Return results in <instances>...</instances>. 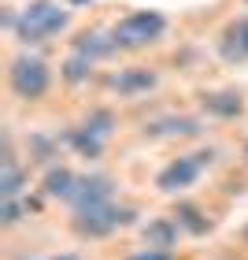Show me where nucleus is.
Segmentation results:
<instances>
[{"label": "nucleus", "instance_id": "f257e3e1", "mask_svg": "<svg viewBox=\"0 0 248 260\" xmlns=\"http://www.w3.org/2000/svg\"><path fill=\"white\" fill-rule=\"evenodd\" d=\"M70 26V8L60 4V0H30L26 8L19 11V22H15V41L33 49V45H45L52 38Z\"/></svg>", "mask_w": 248, "mask_h": 260}, {"label": "nucleus", "instance_id": "f03ea898", "mask_svg": "<svg viewBox=\"0 0 248 260\" xmlns=\"http://www.w3.org/2000/svg\"><path fill=\"white\" fill-rule=\"evenodd\" d=\"M111 34H115L119 52H141V49L156 45L163 34H167V15H163V11H152V8H137V11H130V15H122L115 22Z\"/></svg>", "mask_w": 248, "mask_h": 260}, {"label": "nucleus", "instance_id": "7ed1b4c3", "mask_svg": "<svg viewBox=\"0 0 248 260\" xmlns=\"http://www.w3.org/2000/svg\"><path fill=\"white\" fill-rule=\"evenodd\" d=\"M8 89L15 93L19 101H41L45 93L52 89V67L49 60H41V56H33V52H19V56H11V63H8Z\"/></svg>", "mask_w": 248, "mask_h": 260}, {"label": "nucleus", "instance_id": "20e7f679", "mask_svg": "<svg viewBox=\"0 0 248 260\" xmlns=\"http://www.w3.org/2000/svg\"><path fill=\"white\" fill-rule=\"evenodd\" d=\"M134 219H137V212L130 208V205H115V201H108V205L74 212V219H70V231H74L78 238H86V242H100V238H111L115 231L130 227Z\"/></svg>", "mask_w": 248, "mask_h": 260}, {"label": "nucleus", "instance_id": "39448f33", "mask_svg": "<svg viewBox=\"0 0 248 260\" xmlns=\"http://www.w3.org/2000/svg\"><path fill=\"white\" fill-rule=\"evenodd\" d=\"M211 160H215V149H204V152H196V156H178V160H171L167 168L156 175V190H163V193H182V190H189Z\"/></svg>", "mask_w": 248, "mask_h": 260}, {"label": "nucleus", "instance_id": "423d86ee", "mask_svg": "<svg viewBox=\"0 0 248 260\" xmlns=\"http://www.w3.org/2000/svg\"><path fill=\"white\" fill-rule=\"evenodd\" d=\"M115 201V179L104 171H89V175H78L74 182V193H70V212H81V208H97V205H108Z\"/></svg>", "mask_w": 248, "mask_h": 260}, {"label": "nucleus", "instance_id": "0eeeda50", "mask_svg": "<svg viewBox=\"0 0 248 260\" xmlns=\"http://www.w3.org/2000/svg\"><path fill=\"white\" fill-rule=\"evenodd\" d=\"M70 52H81V56H89L93 63H100V60H111V56H119V45H115L111 26H89V30L74 34V41H70Z\"/></svg>", "mask_w": 248, "mask_h": 260}, {"label": "nucleus", "instance_id": "6e6552de", "mask_svg": "<svg viewBox=\"0 0 248 260\" xmlns=\"http://www.w3.org/2000/svg\"><path fill=\"white\" fill-rule=\"evenodd\" d=\"M156 82H159V75L152 67L134 63V67H122L119 75H111L108 78V89L119 93V97H145V93L156 89Z\"/></svg>", "mask_w": 248, "mask_h": 260}, {"label": "nucleus", "instance_id": "1a4fd4ad", "mask_svg": "<svg viewBox=\"0 0 248 260\" xmlns=\"http://www.w3.org/2000/svg\"><path fill=\"white\" fill-rule=\"evenodd\" d=\"M200 108L211 119H237L244 115V93L241 89H204L200 93Z\"/></svg>", "mask_w": 248, "mask_h": 260}, {"label": "nucleus", "instance_id": "9d476101", "mask_svg": "<svg viewBox=\"0 0 248 260\" xmlns=\"http://www.w3.org/2000/svg\"><path fill=\"white\" fill-rule=\"evenodd\" d=\"M204 123L196 115H159V119L145 123V138H196Z\"/></svg>", "mask_w": 248, "mask_h": 260}, {"label": "nucleus", "instance_id": "9b49d317", "mask_svg": "<svg viewBox=\"0 0 248 260\" xmlns=\"http://www.w3.org/2000/svg\"><path fill=\"white\" fill-rule=\"evenodd\" d=\"M60 141H63L70 152H78L81 160H100V156H104V145H108L104 138H97L93 130H86L81 123H78V126H67Z\"/></svg>", "mask_w": 248, "mask_h": 260}, {"label": "nucleus", "instance_id": "f8f14e48", "mask_svg": "<svg viewBox=\"0 0 248 260\" xmlns=\"http://www.w3.org/2000/svg\"><path fill=\"white\" fill-rule=\"evenodd\" d=\"M178 219L174 216H159V219H148L145 223V231H141V238H145L148 249H174V242H178Z\"/></svg>", "mask_w": 248, "mask_h": 260}, {"label": "nucleus", "instance_id": "ddd939ff", "mask_svg": "<svg viewBox=\"0 0 248 260\" xmlns=\"http://www.w3.org/2000/svg\"><path fill=\"white\" fill-rule=\"evenodd\" d=\"M171 216L178 219V227L185 234H193V238H204V234H211V227H215V223L208 219V212L200 208V205H193V201H178Z\"/></svg>", "mask_w": 248, "mask_h": 260}, {"label": "nucleus", "instance_id": "4468645a", "mask_svg": "<svg viewBox=\"0 0 248 260\" xmlns=\"http://www.w3.org/2000/svg\"><path fill=\"white\" fill-rule=\"evenodd\" d=\"M74 182H78V175L70 171V168H60V164H52V168H45V179H41V190L45 197H52V201H70V193H74Z\"/></svg>", "mask_w": 248, "mask_h": 260}, {"label": "nucleus", "instance_id": "2eb2a0df", "mask_svg": "<svg viewBox=\"0 0 248 260\" xmlns=\"http://www.w3.org/2000/svg\"><path fill=\"white\" fill-rule=\"evenodd\" d=\"M93 67H97V63H93L89 56L70 52L67 60L60 63V78L67 82V86H81V82H89V78H93Z\"/></svg>", "mask_w": 248, "mask_h": 260}, {"label": "nucleus", "instance_id": "dca6fc26", "mask_svg": "<svg viewBox=\"0 0 248 260\" xmlns=\"http://www.w3.org/2000/svg\"><path fill=\"white\" fill-rule=\"evenodd\" d=\"M81 126H86V130H93L97 138H104V141H108V138L115 134V126H119V119H115V112H111V108H93V112H86Z\"/></svg>", "mask_w": 248, "mask_h": 260}, {"label": "nucleus", "instance_id": "f3484780", "mask_svg": "<svg viewBox=\"0 0 248 260\" xmlns=\"http://www.w3.org/2000/svg\"><path fill=\"white\" fill-rule=\"evenodd\" d=\"M30 160H33V164H49V168H52V160H56V141L45 138V134H30Z\"/></svg>", "mask_w": 248, "mask_h": 260}, {"label": "nucleus", "instance_id": "a211bd4d", "mask_svg": "<svg viewBox=\"0 0 248 260\" xmlns=\"http://www.w3.org/2000/svg\"><path fill=\"white\" fill-rule=\"evenodd\" d=\"M22 216H26V201H22V197L0 201V223H4V227H15V223H22Z\"/></svg>", "mask_w": 248, "mask_h": 260}, {"label": "nucleus", "instance_id": "6ab92c4d", "mask_svg": "<svg viewBox=\"0 0 248 260\" xmlns=\"http://www.w3.org/2000/svg\"><path fill=\"white\" fill-rule=\"evenodd\" d=\"M222 34H226V38H230L233 45H237V49L244 52V60H248V19H237V22H230V26L222 30Z\"/></svg>", "mask_w": 248, "mask_h": 260}, {"label": "nucleus", "instance_id": "aec40b11", "mask_svg": "<svg viewBox=\"0 0 248 260\" xmlns=\"http://www.w3.org/2000/svg\"><path fill=\"white\" fill-rule=\"evenodd\" d=\"M126 260H174V253L171 249H141V253H134V256H126Z\"/></svg>", "mask_w": 248, "mask_h": 260}, {"label": "nucleus", "instance_id": "412c9836", "mask_svg": "<svg viewBox=\"0 0 248 260\" xmlns=\"http://www.w3.org/2000/svg\"><path fill=\"white\" fill-rule=\"evenodd\" d=\"M81 4H93V0H67V8H81Z\"/></svg>", "mask_w": 248, "mask_h": 260}, {"label": "nucleus", "instance_id": "4be33fe9", "mask_svg": "<svg viewBox=\"0 0 248 260\" xmlns=\"http://www.w3.org/2000/svg\"><path fill=\"white\" fill-rule=\"evenodd\" d=\"M52 260H78V256H52Z\"/></svg>", "mask_w": 248, "mask_h": 260}, {"label": "nucleus", "instance_id": "5701e85b", "mask_svg": "<svg viewBox=\"0 0 248 260\" xmlns=\"http://www.w3.org/2000/svg\"><path fill=\"white\" fill-rule=\"evenodd\" d=\"M244 156H248V138H244Z\"/></svg>", "mask_w": 248, "mask_h": 260}, {"label": "nucleus", "instance_id": "b1692460", "mask_svg": "<svg viewBox=\"0 0 248 260\" xmlns=\"http://www.w3.org/2000/svg\"><path fill=\"white\" fill-rule=\"evenodd\" d=\"M244 238H248V231H244Z\"/></svg>", "mask_w": 248, "mask_h": 260}, {"label": "nucleus", "instance_id": "393cba45", "mask_svg": "<svg viewBox=\"0 0 248 260\" xmlns=\"http://www.w3.org/2000/svg\"><path fill=\"white\" fill-rule=\"evenodd\" d=\"M244 4H248V0H244Z\"/></svg>", "mask_w": 248, "mask_h": 260}]
</instances>
